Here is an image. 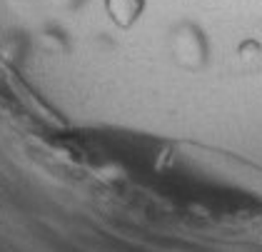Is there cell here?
Segmentation results:
<instances>
[{
  "mask_svg": "<svg viewBox=\"0 0 262 252\" xmlns=\"http://www.w3.org/2000/svg\"><path fill=\"white\" fill-rule=\"evenodd\" d=\"M105 13L120 28H133L145 10V0H102Z\"/></svg>",
  "mask_w": 262,
  "mask_h": 252,
  "instance_id": "obj_1",
  "label": "cell"
}]
</instances>
